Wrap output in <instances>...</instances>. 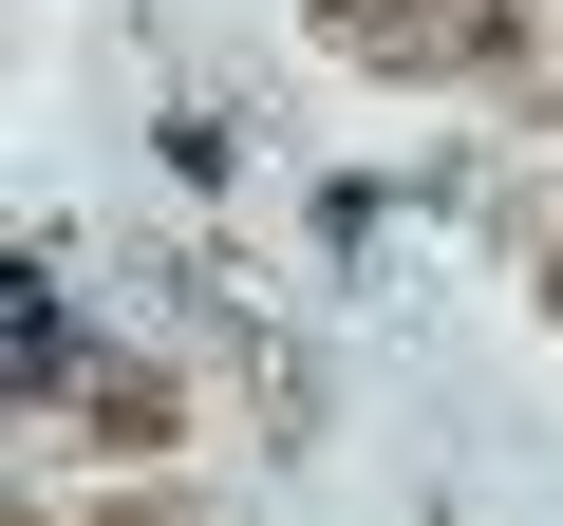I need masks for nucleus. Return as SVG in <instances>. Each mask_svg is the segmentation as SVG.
I'll return each instance as SVG.
<instances>
[{"label": "nucleus", "instance_id": "f257e3e1", "mask_svg": "<svg viewBox=\"0 0 563 526\" xmlns=\"http://www.w3.org/2000/svg\"><path fill=\"white\" fill-rule=\"evenodd\" d=\"M320 20H339V39H395V57H470L507 0H320Z\"/></svg>", "mask_w": 563, "mask_h": 526}]
</instances>
